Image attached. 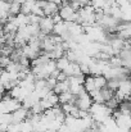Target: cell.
I'll return each mask as SVG.
<instances>
[{"label":"cell","mask_w":131,"mask_h":132,"mask_svg":"<svg viewBox=\"0 0 131 132\" xmlns=\"http://www.w3.org/2000/svg\"><path fill=\"white\" fill-rule=\"evenodd\" d=\"M28 114H30V109H27L25 106H21L19 109H17L16 112L12 113V116H13V123L14 125H18V123L26 121L28 118Z\"/></svg>","instance_id":"obj_4"},{"label":"cell","mask_w":131,"mask_h":132,"mask_svg":"<svg viewBox=\"0 0 131 132\" xmlns=\"http://www.w3.org/2000/svg\"><path fill=\"white\" fill-rule=\"evenodd\" d=\"M12 1H17V3H21V4H23L26 0H12Z\"/></svg>","instance_id":"obj_18"},{"label":"cell","mask_w":131,"mask_h":132,"mask_svg":"<svg viewBox=\"0 0 131 132\" xmlns=\"http://www.w3.org/2000/svg\"><path fill=\"white\" fill-rule=\"evenodd\" d=\"M58 12H59V6L55 1H46V4L44 5V14L45 15L51 17Z\"/></svg>","instance_id":"obj_6"},{"label":"cell","mask_w":131,"mask_h":132,"mask_svg":"<svg viewBox=\"0 0 131 132\" xmlns=\"http://www.w3.org/2000/svg\"><path fill=\"white\" fill-rule=\"evenodd\" d=\"M75 104H76V105L79 106V109H81V110H90L91 105L94 104V100H93L90 92H89V91H85V92H82V94H80V95L77 96Z\"/></svg>","instance_id":"obj_2"},{"label":"cell","mask_w":131,"mask_h":132,"mask_svg":"<svg viewBox=\"0 0 131 132\" xmlns=\"http://www.w3.org/2000/svg\"><path fill=\"white\" fill-rule=\"evenodd\" d=\"M17 127H18V131L19 132H32L34 131V125H32L31 121H28V119H26V121L18 123Z\"/></svg>","instance_id":"obj_10"},{"label":"cell","mask_w":131,"mask_h":132,"mask_svg":"<svg viewBox=\"0 0 131 132\" xmlns=\"http://www.w3.org/2000/svg\"><path fill=\"white\" fill-rule=\"evenodd\" d=\"M70 64H71V60H70L66 55L62 56V58H59V59H57V67H58V69L62 71V72H63Z\"/></svg>","instance_id":"obj_13"},{"label":"cell","mask_w":131,"mask_h":132,"mask_svg":"<svg viewBox=\"0 0 131 132\" xmlns=\"http://www.w3.org/2000/svg\"><path fill=\"white\" fill-rule=\"evenodd\" d=\"M94 81H95L96 90H102L103 87H105L107 84H108V78L104 75H96V76H94Z\"/></svg>","instance_id":"obj_8"},{"label":"cell","mask_w":131,"mask_h":132,"mask_svg":"<svg viewBox=\"0 0 131 132\" xmlns=\"http://www.w3.org/2000/svg\"><path fill=\"white\" fill-rule=\"evenodd\" d=\"M10 3L12 1H8V0H0V13H9Z\"/></svg>","instance_id":"obj_17"},{"label":"cell","mask_w":131,"mask_h":132,"mask_svg":"<svg viewBox=\"0 0 131 132\" xmlns=\"http://www.w3.org/2000/svg\"><path fill=\"white\" fill-rule=\"evenodd\" d=\"M54 91H55L58 95L70 91V82H68V80H67V81H58L57 86L54 87Z\"/></svg>","instance_id":"obj_9"},{"label":"cell","mask_w":131,"mask_h":132,"mask_svg":"<svg viewBox=\"0 0 131 132\" xmlns=\"http://www.w3.org/2000/svg\"><path fill=\"white\" fill-rule=\"evenodd\" d=\"M53 34L54 35H58V36H64L68 34V22L66 21H62L59 23H55L54 26V30H53Z\"/></svg>","instance_id":"obj_5"},{"label":"cell","mask_w":131,"mask_h":132,"mask_svg":"<svg viewBox=\"0 0 131 132\" xmlns=\"http://www.w3.org/2000/svg\"><path fill=\"white\" fill-rule=\"evenodd\" d=\"M21 106H23L22 105V101L12 97L9 95V92H8V95H4V97H3L0 109H1V113H13L17 109H19Z\"/></svg>","instance_id":"obj_1"},{"label":"cell","mask_w":131,"mask_h":132,"mask_svg":"<svg viewBox=\"0 0 131 132\" xmlns=\"http://www.w3.org/2000/svg\"><path fill=\"white\" fill-rule=\"evenodd\" d=\"M105 105H107L109 109H112V110H113V109H116L117 106H120V100H118L116 96H113L112 99H109V100H107V101H105Z\"/></svg>","instance_id":"obj_16"},{"label":"cell","mask_w":131,"mask_h":132,"mask_svg":"<svg viewBox=\"0 0 131 132\" xmlns=\"http://www.w3.org/2000/svg\"><path fill=\"white\" fill-rule=\"evenodd\" d=\"M40 26V30L41 32H44L45 35H49L53 32L54 30V26H55V22L53 21V17H49V15H44L39 23Z\"/></svg>","instance_id":"obj_3"},{"label":"cell","mask_w":131,"mask_h":132,"mask_svg":"<svg viewBox=\"0 0 131 132\" xmlns=\"http://www.w3.org/2000/svg\"><path fill=\"white\" fill-rule=\"evenodd\" d=\"M19 13H22V4L21 3H17V1H12L10 3V9H9L10 17L18 15Z\"/></svg>","instance_id":"obj_11"},{"label":"cell","mask_w":131,"mask_h":132,"mask_svg":"<svg viewBox=\"0 0 131 132\" xmlns=\"http://www.w3.org/2000/svg\"><path fill=\"white\" fill-rule=\"evenodd\" d=\"M84 86H85V88H86L89 92H91V91L96 90L95 81H94V76H93V75H89L86 78H85V84H84Z\"/></svg>","instance_id":"obj_14"},{"label":"cell","mask_w":131,"mask_h":132,"mask_svg":"<svg viewBox=\"0 0 131 132\" xmlns=\"http://www.w3.org/2000/svg\"><path fill=\"white\" fill-rule=\"evenodd\" d=\"M130 132H131V130H130Z\"/></svg>","instance_id":"obj_19"},{"label":"cell","mask_w":131,"mask_h":132,"mask_svg":"<svg viewBox=\"0 0 131 132\" xmlns=\"http://www.w3.org/2000/svg\"><path fill=\"white\" fill-rule=\"evenodd\" d=\"M76 99H77V96L73 95L71 91H67V92H63V94L59 95V103L60 104H67V103L75 104L76 103Z\"/></svg>","instance_id":"obj_7"},{"label":"cell","mask_w":131,"mask_h":132,"mask_svg":"<svg viewBox=\"0 0 131 132\" xmlns=\"http://www.w3.org/2000/svg\"><path fill=\"white\" fill-rule=\"evenodd\" d=\"M120 84H121V80H118V78H111V80H108L107 86L116 92L118 90V87H120Z\"/></svg>","instance_id":"obj_15"},{"label":"cell","mask_w":131,"mask_h":132,"mask_svg":"<svg viewBox=\"0 0 131 132\" xmlns=\"http://www.w3.org/2000/svg\"><path fill=\"white\" fill-rule=\"evenodd\" d=\"M36 4V0H26L23 4H22V13L25 14H31L32 13V9Z\"/></svg>","instance_id":"obj_12"}]
</instances>
